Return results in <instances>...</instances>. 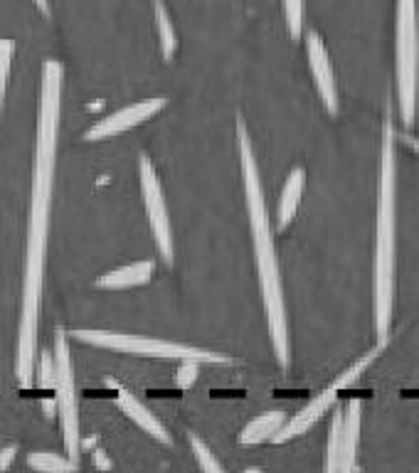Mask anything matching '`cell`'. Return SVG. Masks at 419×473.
Masks as SVG:
<instances>
[{
	"label": "cell",
	"mask_w": 419,
	"mask_h": 473,
	"mask_svg": "<svg viewBox=\"0 0 419 473\" xmlns=\"http://www.w3.org/2000/svg\"><path fill=\"white\" fill-rule=\"evenodd\" d=\"M62 79L65 69L57 59H47L40 77L37 99V126H35L33 190H30V220L25 242V276H22V306L18 326V360L15 374L20 387H33L35 360H37V320L40 296L47 269V242H50V215H52V190H55L57 138L62 119Z\"/></svg>",
	"instance_id": "obj_1"
},
{
	"label": "cell",
	"mask_w": 419,
	"mask_h": 473,
	"mask_svg": "<svg viewBox=\"0 0 419 473\" xmlns=\"http://www.w3.org/2000/svg\"><path fill=\"white\" fill-rule=\"evenodd\" d=\"M237 138H240V168H242L244 180V200H247V215H249V227H252L254 262H257V274H259V288H262V301L266 311V326L272 335V348H274L279 367H289V320L287 304H284V287H281V274H279V259L274 249V232L266 212L265 187L259 177V165L254 158L252 138L247 133L242 119H237Z\"/></svg>",
	"instance_id": "obj_2"
},
{
	"label": "cell",
	"mask_w": 419,
	"mask_h": 473,
	"mask_svg": "<svg viewBox=\"0 0 419 473\" xmlns=\"http://www.w3.org/2000/svg\"><path fill=\"white\" fill-rule=\"evenodd\" d=\"M398 133L387 119L380 151V185H377V237L373 309L377 343L387 345L395 313V254H398Z\"/></svg>",
	"instance_id": "obj_3"
},
{
	"label": "cell",
	"mask_w": 419,
	"mask_h": 473,
	"mask_svg": "<svg viewBox=\"0 0 419 473\" xmlns=\"http://www.w3.org/2000/svg\"><path fill=\"white\" fill-rule=\"evenodd\" d=\"M69 338L79 343H87L94 348L104 351L123 352V355H144V358H163V360H195L200 365H230V355L222 352L205 351V348H193L186 343L173 341H155L146 335H131V333H116V330H94V328H79L67 333Z\"/></svg>",
	"instance_id": "obj_4"
},
{
	"label": "cell",
	"mask_w": 419,
	"mask_h": 473,
	"mask_svg": "<svg viewBox=\"0 0 419 473\" xmlns=\"http://www.w3.org/2000/svg\"><path fill=\"white\" fill-rule=\"evenodd\" d=\"M398 104L405 126L415 123L419 87L417 0H398Z\"/></svg>",
	"instance_id": "obj_5"
},
{
	"label": "cell",
	"mask_w": 419,
	"mask_h": 473,
	"mask_svg": "<svg viewBox=\"0 0 419 473\" xmlns=\"http://www.w3.org/2000/svg\"><path fill=\"white\" fill-rule=\"evenodd\" d=\"M55 405L59 417V430L65 441L67 459L79 463L82 453V427H79V397L77 382H75V365L69 352V335L65 328H57L55 333Z\"/></svg>",
	"instance_id": "obj_6"
},
{
	"label": "cell",
	"mask_w": 419,
	"mask_h": 473,
	"mask_svg": "<svg viewBox=\"0 0 419 473\" xmlns=\"http://www.w3.org/2000/svg\"><path fill=\"white\" fill-rule=\"evenodd\" d=\"M138 177H141V195H144L146 215L151 222L155 247L163 256L166 264H173V230H170V217H168V205L163 198V187L155 176V168L148 155H141L138 161Z\"/></svg>",
	"instance_id": "obj_7"
},
{
	"label": "cell",
	"mask_w": 419,
	"mask_h": 473,
	"mask_svg": "<svg viewBox=\"0 0 419 473\" xmlns=\"http://www.w3.org/2000/svg\"><path fill=\"white\" fill-rule=\"evenodd\" d=\"M163 106H166V99H163V97L129 104V106H123V109L114 111L109 116L99 119V122L84 133V138H87V141H101V138H114V136H119V133L131 131V129L141 126V123L148 122V119H154L155 114L163 109Z\"/></svg>",
	"instance_id": "obj_8"
},
{
	"label": "cell",
	"mask_w": 419,
	"mask_h": 473,
	"mask_svg": "<svg viewBox=\"0 0 419 473\" xmlns=\"http://www.w3.org/2000/svg\"><path fill=\"white\" fill-rule=\"evenodd\" d=\"M306 57H309L311 75H313V82H316V89H319L320 101L328 114H338V87H336V77H333V67L331 57H328V50L320 40L319 33L311 30L306 35Z\"/></svg>",
	"instance_id": "obj_9"
},
{
	"label": "cell",
	"mask_w": 419,
	"mask_h": 473,
	"mask_svg": "<svg viewBox=\"0 0 419 473\" xmlns=\"http://www.w3.org/2000/svg\"><path fill=\"white\" fill-rule=\"evenodd\" d=\"M336 399H338V387L331 382L326 390H320L313 399H309L306 407H301L294 417H289L287 422H284V427L272 437V441H274V444H287V441L296 439L301 434H306V431H309L311 427H313V424H316V422H319L333 405H336Z\"/></svg>",
	"instance_id": "obj_10"
},
{
	"label": "cell",
	"mask_w": 419,
	"mask_h": 473,
	"mask_svg": "<svg viewBox=\"0 0 419 473\" xmlns=\"http://www.w3.org/2000/svg\"><path fill=\"white\" fill-rule=\"evenodd\" d=\"M116 402H119L123 414L131 419L133 424H138L146 434H151L155 441H161V444H170V441H173V437L168 434L166 424L155 417L154 412L146 407L144 402L133 395V392H129L126 387H119V390H116Z\"/></svg>",
	"instance_id": "obj_11"
},
{
	"label": "cell",
	"mask_w": 419,
	"mask_h": 473,
	"mask_svg": "<svg viewBox=\"0 0 419 473\" xmlns=\"http://www.w3.org/2000/svg\"><path fill=\"white\" fill-rule=\"evenodd\" d=\"M360 422H363V402L360 399H351V405L343 412L341 471L338 473H355L358 444H360Z\"/></svg>",
	"instance_id": "obj_12"
},
{
	"label": "cell",
	"mask_w": 419,
	"mask_h": 473,
	"mask_svg": "<svg viewBox=\"0 0 419 473\" xmlns=\"http://www.w3.org/2000/svg\"><path fill=\"white\" fill-rule=\"evenodd\" d=\"M155 264L151 259L144 262H133V264L119 266L109 274H104L97 279V287L107 288V291H122V288H133V287H146L151 279H154Z\"/></svg>",
	"instance_id": "obj_13"
},
{
	"label": "cell",
	"mask_w": 419,
	"mask_h": 473,
	"mask_svg": "<svg viewBox=\"0 0 419 473\" xmlns=\"http://www.w3.org/2000/svg\"><path fill=\"white\" fill-rule=\"evenodd\" d=\"M304 187H306V170H304V168H294V170L289 173L284 187H281L279 205H276V227H279V230H287L291 220L296 217Z\"/></svg>",
	"instance_id": "obj_14"
},
{
	"label": "cell",
	"mask_w": 419,
	"mask_h": 473,
	"mask_svg": "<svg viewBox=\"0 0 419 473\" xmlns=\"http://www.w3.org/2000/svg\"><path fill=\"white\" fill-rule=\"evenodd\" d=\"M287 419L289 417L284 412H265V414L254 417L240 434V444L254 446V444H262V441H272V437L284 427Z\"/></svg>",
	"instance_id": "obj_15"
},
{
	"label": "cell",
	"mask_w": 419,
	"mask_h": 473,
	"mask_svg": "<svg viewBox=\"0 0 419 473\" xmlns=\"http://www.w3.org/2000/svg\"><path fill=\"white\" fill-rule=\"evenodd\" d=\"M154 15H155V33H158V43H161V55L166 62L173 59L178 50V35L176 25L168 15V8L163 0H154Z\"/></svg>",
	"instance_id": "obj_16"
},
{
	"label": "cell",
	"mask_w": 419,
	"mask_h": 473,
	"mask_svg": "<svg viewBox=\"0 0 419 473\" xmlns=\"http://www.w3.org/2000/svg\"><path fill=\"white\" fill-rule=\"evenodd\" d=\"M28 466L37 473H77L79 463L57 452H30Z\"/></svg>",
	"instance_id": "obj_17"
},
{
	"label": "cell",
	"mask_w": 419,
	"mask_h": 473,
	"mask_svg": "<svg viewBox=\"0 0 419 473\" xmlns=\"http://www.w3.org/2000/svg\"><path fill=\"white\" fill-rule=\"evenodd\" d=\"M383 351H385V345H380V343H377L373 351H368L363 355V358H358V360H355V363L351 365L348 370H343V373L338 374L336 380H333V385L338 387V392H341V390H348V387H353L355 382L360 380V374H363L365 370L370 367V365L376 363L377 355H380Z\"/></svg>",
	"instance_id": "obj_18"
},
{
	"label": "cell",
	"mask_w": 419,
	"mask_h": 473,
	"mask_svg": "<svg viewBox=\"0 0 419 473\" xmlns=\"http://www.w3.org/2000/svg\"><path fill=\"white\" fill-rule=\"evenodd\" d=\"M341 434H343V412L333 414L331 434L326 444V461H323V473L341 471Z\"/></svg>",
	"instance_id": "obj_19"
},
{
	"label": "cell",
	"mask_w": 419,
	"mask_h": 473,
	"mask_svg": "<svg viewBox=\"0 0 419 473\" xmlns=\"http://www.w3.org/2000/svg\"><path fill=\"white\" fill-rule=\"evenodd\" d=\"M190 446H193V453H195V459L200 463V471L202 473H227L220 466V461L212 456V452L208 449V444L195 437V434H190Z\"/></svg>",
	"instance_id": "obj_20"
},
{
	"label": "cell",
	"mask_w": 419,
	"mask_h": 473,
	"mask_svg": "<svg viewBox=\"0 0 419 473\" xmlns=\"http://www.w3.org/2000/svg\"><path fill=\"white\" fill-rule=\"evenodd\" d=\"M12 52H15V43L12 40H0V116H3V101H5V91H8V79H11Z\"/></svg>",
	"instance_id": "obj_21"
},
{
	"label": "cell",
	"mask_w": 419,
	"mask_h": 473,
	"mask_svg": "<svg viewBox=\"0 0 419 473\" xmlns=\"http://www.w3.org/2000/svg\"><path fill=\"white\" fill-rule=\"evenodd\" d=\"M284 3V18H287L289 35L298 40L304 35V0H281Z\"/></svg>",
	"instance_id": "obj_22"
},
{
	"label": "cell",
	"mask_w": 419,
	"mask_h": 473,
	"mask_svg": "<svg viewBox=\"0 0 419 473\" xmlns=\"http://www.w3.org/2000/svg\"><path fill=\"white\" fill-rule=\"evenodd\" d=\"M43 355L40 360H35V373H37V382L44 390H52L55 387V358L50 352H37Z\"/></svg>",
	"instance_id": "obj_23"
},
{
	"label": "cell",
	"mask_w": 419,
	"mask_h": 473,
	"mask_svg": "<svg viewBox=\"0 0 419 473\" xmlns=\"http://www.w3.org/2000/svg\"><path fill=\"white\" fill-rule=\"evenodd\" d=\"M198 370L200 363L195 360H180V367H178L176 374V382L180 390H188V387L195 385V380H198Z\"/></svg>",
	"instance_id": "obj_24"
},
{
	"label": "cell",
	"mask_w": 419,
	"mask_h": 473,
	"mask_svg": "<svg viewBox=\"0 0 419 473\" xmlns=\"http://www.w3.org/2000/svg\"><path fill=\"white\" fill-rule=\"evenodd\" d=\"M15 453H18L15 446H5V449H0V471H8V469H11V463L15 461Z\"/></svg>",
	"instance_id": "obj_25"
},
{
	"label": "cell",
	"mask_w": 419,
	"mask_h": 473,
	"mask_svg": "<svg viewBox=\"0 0 419 473\" xmlns=\"http://www.w3.org/2000/svg\"><path fill=\"white\" fill-rule=\"evenodd\" d=\"M94 463H97L99 469H107V471H109V469H111V461H109V459H107V453H104V452L94 453Z\"/></svg>",
	"instance_id": "obj_26"
},
{
	"label": "cell",
	"mask_w": 419,
	"mask_h": 473,
	"mask_svg": "<svg viewBox=\"0 0 419 473\" xmlns=\"http://www.w3.org/2000/svg\"><path fill=\"white\" fill-rule=\"evenodd\" d=\"M35 5H37L44 15H50V3H47V0H35Z\"/></svg>",
	"instance_id": "obj_27"
},
{
	"label": "cell",
	"mask_w": 419,
	"mask_h": 473,
	"mask_svg": "<svg viewBox=\"0 0 419 473\" xmlns=\"http://www.w3.org/2000/svg\"><path fill=\"white\" fill-rule=\"evenodd\" d=\"M405 141H407V146L412 148V151H415V154H419V138H412V136H407Z\"/></svg>",
	"instance_id": "obj_28"
},
{
	"label": "cell",
	"mask_w": 419,
	"mask_h": 473,
	"mask_svg": "<svg viewBox=\"0 0 419 473\" xmlns=\"http://www.w3.org/2000/svg\"><path fill=\"white\" fill-rule=\"evenodd\" d=\"M242 473H265L262 469H254V466H249V469H244Z\"/></svg>",
	"instance_id": "obj_29"
}]
</instances>
